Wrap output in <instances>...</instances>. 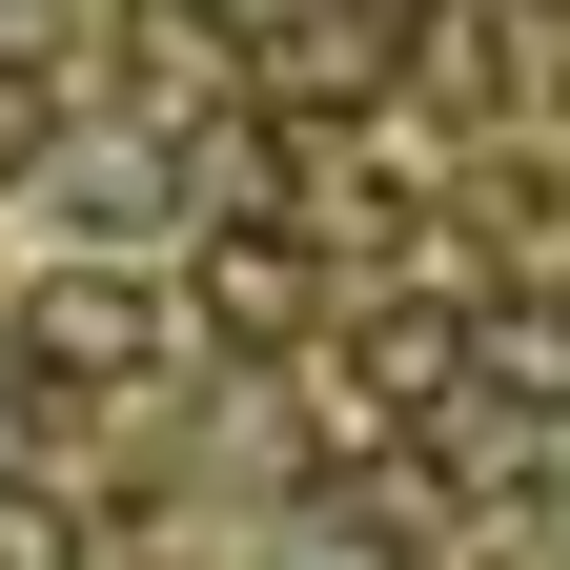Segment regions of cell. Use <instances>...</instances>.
Instances as JSON below:
<instances>
[{"label": "cell", "mask_w": 570, "mask_h": 570, "mask_svg": "<svg viewBox=\"0 0 570 570\" xmlns=\"http://www.w3.org/2000/svg\"><path fill=\"white\" fill-rule=\"evenodd\" d=\"M0 346H21L41 387H164V367H204V306H184L164 265H102V245H61V265H21Z\"/></svg>", "instance_id": "cell-1"}, {"label": "cell", "mask_w": 570, "mask_h": 570, "mask_svg": "<svg viewBox=\"0 0 570 570\" xmlns=\"http://www.w3.org/2000/svg\"><path fill=\"white\" fill-rule=\"evenodd\" d=\"M184 306L225 346H306V204H225V245L184 265Z\"/></svg>", "instance_id": "cell-2"}, {"label": "cell", "mask_w": 570, "mask_h": 570, "mask_svg": "<svg viewBox=\"0 0 570 570\" xmlns=\"http://www.w3.org/2000/svg\"><path fill=\"white\" fill-rule=\"evenodd\" d=\"M469 387H489V407H530V428H570V285L469 306Z\"/></svg>", "instance_id": "cell-3"}, {"label": "cell", "mask_w": 570, "mask_h": 570, "mask_svg": "<svg viewBox=\"0 0 570 570\" xmlns=\"http://www.w3.org/2000/svg\"><path fill=\"white\" fill-rule=\"evenodd\" d=\"M285 570H387V530H346V510H306V530H285Z\"/></svg>", "instance_id": "cell-4"}, {"label": "cell", "mask_w": 570, "mask_h": 570, "mask_svg": "<svg viewBox=\"0 0 570 570\" xmlns=\"http://www.w3.org/2000/svg\"><path fill=\"white\" fill-rule=\"evenodd\" d=\"M21 449H41V367L0 346V489H21Z\"/></svg>", "instance_id": "cell-5"}]
</instances>
